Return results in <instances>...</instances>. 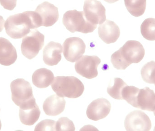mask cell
<instances>
[{"label": "cell", "mask_w": 155, "mask_h": 131, "mask_svg": "<svg viewBox=\"0 0 155 131\" xmlns=\"http://www.w3.org/2000/svg\"><path fill=\"white\" fill-rule=\"evenodd\" d=\"M4 26L6 34L11 38L21 39L28 34L31 29L42 26V23L36 11H26L9 16Z\"/></svg>", "instance_id": "obj_1"}, {"label": "cell", "mask_w": 155, "mask_h": 131, "mask_svg": "<svg viewBox=\"0 0 155 131\" xmlns=\"http://www.w3.org/2000/svg\"><path fill=\"white\" fill-rule=\"evenodd\" d=\"M51 86L58 96L70 99L78 98L84 90L83 83L74 76H57Z\"/></svg>", "instance_id": "obj_2"}, {"label": "cell", "mask_w": 155, "mask_h": 131, "mask_svg": "<svg viewBox=\"0 0 155 131\" xmlns=\"http://www.w3.org/2000/svg\"><path fill=\"white\" fill-rule=\"evenodd\" d=\"M63 23L67 30L72 33L79 32L87 34L93 32L97 27L87 21L83 11L71 10L64 15Z\"/></svg>", "instance_id": "obj_3"}, {"label": "cell", "mask_w": 155, "mask_h": 131, "mask_svg": "<svg viewBox=\"0 0 155 131\" xmlns=\"http://www.w3.org/2000/svg\"><path fill=\"white\" fill-rule=\"evenodd\" d=\"M45 35L37 30L31 31L22 39L21 50L24 56L29 60L34 58L42 49Z\"/></svg>", "instance_id": "obj_4"}, {"label": "cell", "mask_w": 155, "mask_h": 131, "mask_svg": "<svg viewBox=\"0 0 155 131\" xmlns=\"http://www.w3.org/2000/svg\"><path fill=\"white\" fill-rule=\"evenodd\" d=\"M12 98L13 101L20 107L23 103L34 98L32 88L29 82L23 79H17L11 83Z\"/></svg>", "instance_id": "obj_5"}, {"label": "cell", "mask_w": 155, "mask_h": 131, "mask_svg": "<svg viewBox=\"0 0 155 131\" xmlns=\"http://www.w3.org/2000/svg\"><path fill=\"white\" fill-rule=\"evenodd\" d=\"M124 61L128 65L138 63L144 57V48L140 42L128 41L118 50Z\"/></svg>", "instance_id": "obj_6"}, {"label": "cell", "mask_w": 155, "mask_h": 131, "mask_svg": "<svg viewBox=\"0 0 155 131\" xmlns=\"http://www.w3.org/2000/svg\"><path fill=\"white\" fill-rule=\"evenodd\" d=\"M127 131H147L152 128V123L149 117L143 112L135 110L127 114L124 121Z\"/></svg>", "instance_id": "obj_7"}, {"label": "cell", "mask_w": 155, "mask_h": 131, "mask_svg": "<svg viewBox=\"0 0 155 131\" xmlns=\"http://www.w3.org/2000/svg\"><path fill=\"white\" fill-rule=\"evenodd\" d=\"M100 63L101 60L97 56L84 55L75 63V71L84 78L94 79L98 75L97 68Z\"/></svg>", "instance_id": "obj_8"}, {"label": "cell", "mask_w": 155, "mask_h": 131, "mask_svg": "<svg viewBox=\"0 0 155 131\" xmlns=\"http://www.w3.org/2000/svg\"><path fill=\"white\" fill-rule=\"evenodd\" d=\"M63 54L68 61L74 63L82 57L85 51L86 45L79 37L67 38L63 44Z\"/></svg>", "instance_id": "obj_9"}, {"label": "cell", "mask_w": 155, "mask_h": 131, "mask_svg": "<svg viewBox=\"0 0 155 131\" xmlns=\"http://www.w3.org/2000/svg\"><path fill=\"white\" fill-rule=\"evenodd\" d=\"M84 12L87 20L93 24H102L106 20L105 8L97 0H85Z\"/></svg>", "instance_id": "obj_10"}, {"label": "cell", "mask_w": 155, "mask_h": 131, "mask_svg": "<svg viewBox=\"0 0 155 131\" xmlns=\"http://www.w3.org/2000/svg\"><path fill=\"white\" fill-rule=\"evenodd\" d=\"M41 112L35 98L20 106L19 117L21 122L25 125H34L39 120Z\"/></svg>", "instance_id": "obj_11"}, {"label": "cell", "mask_w": 155, "mask_h": 131, "mask_svg": "<svg viewBox=\"0 0 155 131\" xmlns=\"http://www.w3.org/2000/svg\"><path fill=\"white\" fill-rule=\"evenodd\" d=\"M110 103L106 99L100 98L93 101L87 109V118L92 120H99L104 119L109 114L111 110Z\"/></svg>", "instance_id": "obj_12"}, {"label": "cell", "mask_w": 155, "mask_h": 131, "mask_svg": "<svg viewBox=\"0 0 155 131\" xmlns=\"http://www.w3.org/2000/svg\"><path fill=\"white\" fill-rule=\"evenodd\" d=\"M35 11L41 17L42 26H52L59 19L58 8L52 4L47 2H44L38 5Z\"/></svg>", "instance_id": "obj_13"}, {"label": "cell", "mask_w": 155, "mask_h": 131, "mask_svg": "<svg viewBox=\"0 0 155 131\" xmlns=\"http://www.w3.org/2000/svg\"><path fill=\"white\" fill-rule=\"evenodd\" d=\"M98 34L104 42L110 44L118 40L120 35V30L115 23L107 20L99 25Z\"/></svg>", "instance_id": "obj_14"}, {"label": "cell", "mask_w": 155, "mask_h": 131, "mask_svg": "<svg viewBox=\"0 0 155 131\" xmlns=\"http://www.w3.org/2000/svg\"><path fill=\"white\" fill-rule=\"evenodd\" d=\"M63 47L59 43L51 41L45 47L43 52V59L49 66L58 64L62 59Z\"/></svg>", "instance_id": "obj_15"}, {"label": "cell", "mask_w": 155, "mask_h": 131, "mask_svg": "<svg viewBox=\"0 0 155 131\" xmlns=\"http://www.w3.org/2000/svg\"><path fill=\"white\" fill-rule=\"evenodd\" d=\"M17 58V52L12 43L5 38L0 37V64L10 66Z\"/></svg>", "instance_id": "obj_16"}, {"label": "cell", "mask_w": 155, "mask_h": 131, "mask_svg": "<svg viewBox=\"0 0 155 131\" xmlns=\"http://www.w3.org/2000/svg\"><path fill=\"white\" fill-rule=\"evenodd\" d=\"M65 105L66 101L63 97L54 94L45 100L43 104V109L46 115L56 116L64 111Z\"/></svg>", "instance_id": "obj_17"}, {"label": "cell", "mask_w": 155, "mask_h": 131, "mask_svg": "<svg viewBox=\"0 0 155 131\" xmlns=\"http://www.w3.org/2000/svg\"><path fill=\"white\" fill-rule=\"evenodd\" d=\"M136 108L143 110H155V93L148 87L140 89L137 99Z\"/></svg>", "instance_id": "obj_18"}, {"label": "cell", "mask_w": 155, "mask_h": 131, "mask_svg": "<svg viewBox=\"0 0 155 131\" xmlns=\"http://www.w3.org/2000/svg\"><path fill=\"white\" fill-rule=\"evenodd\" d=\"M32 80L35 86L40 89H44L49 87L52 83L54 80V75L50 70L41 68L34 72Z\"/></svg>", "instance_id": "obj_19"}, {"label": "cell", "mask_w": 155, "mask_h": 131, "mask_svg": "<svg viewBox=\"0 0 155 131\" xmlns=\"http://www.w3.org/2000/svg\"><path fill=\"white\" fill-rule=\"evenodd\" d=\"M127 11L133 16L139 17L145 11L147 0H124Z\"/></svg>", "instance_id": "obj_20"}, {"label": "cell", "mask_w": 155, "mask_h": 131, "mask_svg": "<svg viewBox=\"0 0 155 131\" xmlns=\"http://www.w3.org/2000/svg\"><path fill=\"white\" fill-rule=\"evenodd\" d=\"M127 85V84L121 78H114L107 87V93L115 100H123L122 91Z\"/></svg>", "instance_id": "obj_21"}, {"label": "cell", "mask_w": 155, "mask_h": 131, "mask_svg": "<svg viewBox=\"0 0 155 131\" xmlns=\"http://www.w3.org/2000/svg\"><path fill=\"white\" fill-rule=\"evenodd\" d=\"M141 32L146 40L155 41V18H147L143 21L141 25Z\"/></svg>", "instance_id": "obj_22"}, {"label": "cell", "mask_w": 155, "mask_h": 131, "mask_svg": "<svg viewBox=\"0 0 155 131\" xmlns=\"http://www.w3.org/2000/svg\"><path fill=\"white\" fill-rule=\"evenodd\" d=\"M144 81L149 84H155V61H151L145 64L141 70Z\"/></svg>", "instance_id": "obj_23"}, {"label": "cell", "mask_w": 155, "mask_h": 131, "mask_svg": "<svg viewBox=\"0 0 155 131\" xmlns=\"http://www.w3.org/2000/svg\"><path fill=\"white\" fill-rule=\"evenodd\" d=\"M139 90L140 89L135 86L127 85L122 91L123 100L126 101L127 103L133 107L136 108L137 99Z\"/></svg>", "instance_id": "obj_24"}, {"label": "cell", "mask_w": 155, "mask_h": 131, "mask_svg": "<svg viewBox=\"0 0 155 131\" xmlns=\"http://www.w3.org/2000/svg\"><path fill=\"white\" fill-rule=\"evenodd\" d=\"M73 122L66 117H62L56 123V131H75Z\"/></svg>", "instance_id": "obj_25"}, {"label": "cell", "mask_w": 155, "mask_h": 131, "mask_svg": "<svg viewBox=\"0 0 155 131\" xmlns=\"http://www.w3.org/2000/svg\"><path fill=\"white\" fill-rule=\"evenodd\" d=\"M56 123L53 120H44L36 125L35 130L56 131Z\"/></svg>", "instance_id": "obj_26"}, {"label": "cell", "mask_w": 155, "mask_h": 131, "mask_svg": "<svg viewBox=\"0 0 155 131\" xmlns=\"http://www.w3.org/2000/svg\"><path fill=\"white\" fill-rule=\"evenodd\" d=\"M17 0H0V3L4 9L12 11L16 5Z\"/></svg>", "instance_id": "obj_27"}, {"label": "cell", "mask_w": 155, "mask_h": 131, "mask_svg": "<svg viewBox=\"0 0 155 131\" xmlns=\"http://www.w3.org/2000/svg\"><path fill=\"white\" fill-rule=\"evenodd\" d=\"M5 23V21L4 19H3L2 16L0 15V32L3 30Z\"/></svg>", "instance_id": "obj_28"}, {"label": "cell", "mask_w": 155, "mask_h": 131, "mask_svg": "<svg viewBox=\"0 0 155 131\" xmlns=\"http://www.w3.org/2000/svg\"><path fill=\"white\" fill-rule=\"evenodd\" d=\"M104 1L106 2H107L109 3H114L116 2L119 0H104Z\"/></svg>", "instance_id": "obj_29"}, {"label": "cell", "mask_w": 155, "mask_h": 131, "mask_svg": "<svg viewBox=\"0 0 155 131\" xmlns=\"http://www.w3.org/2000/svg\"><path fill=\"white\" fill-rule=\"evenodd\" d=\"M1 128H2V123H1V120H0V130H1Z\"/></svg>", "instance_id": "obj_30"}, {"label": "cell", "mask_w": 155, "mask_h": 131, "mask_svg": "<svg viewBox=\"0 0 155 131\" xmlns=\"http://www.w3.org/2000/svg\"><path fill=\"white\" fill-rule=\"evenodd\" d=\"M154 114L155 116V110L154 111ZM154 130L155 131V127L154 129Z\"/></svg>", "instance_id": "obj_31"}, {"label": "cell", "mask_w": 155, "mask_h": 131, "mask_svg": "<svg viewBox=\"0 0 155 131\" xmlns=\"http://www.w3.org/2000/svg\"></svg>", "instance_id": "obj_32"}]
</instances>
